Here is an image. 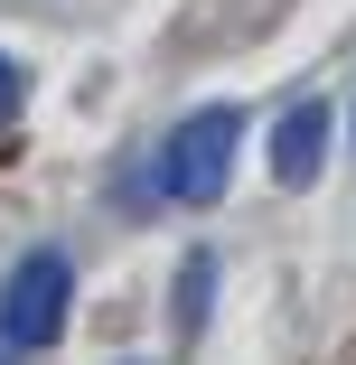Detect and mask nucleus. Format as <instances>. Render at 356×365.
Listing matches in <instances>:
<instances>
[{"instance_id": "6", "label": "nucleus", "mask_w": 356, "mask_h": 365, "mask_svg": "<svg viewBox=\"0 0 356 365\" xmlns=\"http://www.w3.org/2000/svg\"><path fill=\"white\" fill-rule=\"evenodd\" d=\"M0 365H19V346H10V337H0Z\"/></svg>"}, {"instance_id": "2", "label": "nucleus", "mask_w": 356, "mask_h": 365, "mask_svg": "<svg viewBox=\"0 0 356 365\" xmlns=\"http://www.w3.org/2000/svg\"><path fill=\"white\" fill-rule=\"evenodd\" d=\"M66 300H76V262H66L56 244H38V253H19V272H10V290H0V337H10L19 356H38V346H56V328H66Z\"/></svg>"}, {"instance_id": "1", "label": "nucleus", "mask_w": 356, "mask_h": 365, "mask_svg": "<svg viewBox=\"0 0 356 365\" xmlns=\"http://www.w3.org/2000/svg\"><path fill=\"white\" fill-rule=\"evenodd\" d=\"M235 150H244V113H235V103L188 113V122L160 140V197H169V206H216L225 178H235Z\"/></svg>"}, {"instance_id": "3", "label": "nucleus", "mask_w": 356, "mask_h": 365, "mask_svg": "<svg viewBox=\"0 0 356 365\" xmlns=\"http://www.w3.org/2000/svg\"><path fill=\"white\" fill-rule=\"evenodd\" d=\"M319 160H328V103H310V94H300L291 113L272 122V178H281V187H310V178H319Z\"/></svg>"}, {"instance_id": "4", "label": "nucleus", "mask_w": 356, "mask_h": 365, "mask_svg": "<svg viewBox=\"0 0 356 365\" xmlns=\"http://www.w3.org/2000/svg\"><path fill=\"white\" fill-rule=\"evenodd\" d=\"M206 290H216V253H188L178 262V337L206 328Z\"/></svg>"}, {"instance_id": "5", "label": "nucleus", "mask_w": 356, "mask_h": 365, "mask_svg": "<svg viewBox=\"0 0 356 365\" xmlns=\"http://www.w3.org/2000/svg\"><path fill=\"white\" fill-rule=\"evenodd\" d=\"M19 94H29V76H19V56H0V122L19 113Z\"/></svg>"}]
</instances>
